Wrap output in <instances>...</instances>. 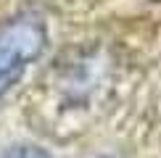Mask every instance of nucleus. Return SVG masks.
Instances as JSON below:
<instances>
[{"mask_svg": "<svg viewBox=\"0 0 161 158\" xmlns=\"http://www.w3.org/2000/svg\"><path fill=\"white\" fill-rule=\"evenodd\" d=\"M48 48V26L37 11H21L0 21V97Z\"/></svg>", "mask_w": 161, "mask_h": 158, "instance_id": "obj_1", "label": "nucleus"}, {"mask_svg": "<svg viewBox=\"0 0 161 158\" xmlns=\"http://www.w3.org/2000/svg\"><path fill=\"white\" fill-rule=\"evenodd\" d=\"M3 158H50V153L37 145H19V148H11Z\"/></svg>", "mask_w": 161, "mask_h": 158, "instance_id": "obj_2", "label": "nucleus"}]
</instances>
